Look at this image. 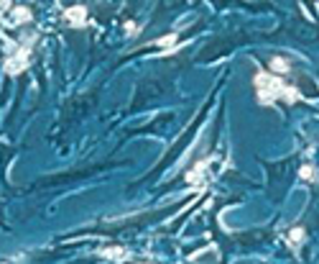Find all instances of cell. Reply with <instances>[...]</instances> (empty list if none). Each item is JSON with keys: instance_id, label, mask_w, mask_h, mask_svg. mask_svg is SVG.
Wrapping results in <instances>:
<instances>
[{"instance_id": "obj_1", "label": "cell", "mask_w": 319, "mask_h": 264, "mask_svg": "<svg viewBox=\"0 0 319 264\" xmlns=\"http://www.w3.org/2000/svg\"><path fill=\"white\" fill-rule=\"evenodd\" d=\"M255 90H258V100H261L263 106H271V103H276L279 98H283L286 103H296V100L304 98L296 87L286 85L279 75H271V72H261V75L255 77Z\"/></svg>"}, {"instance_id": "obj_2", "label": "cell", "mask_w": 319, "mask_h": 264, "mask_svg": "<svg viewBox=\"0 0 319 264\" xmlns=\"http://www.w3.org/2000/svg\"><path fill=\"white\" fill-rule=\"evenodd\" d=\"M64 18L72 23V26H82L87 21V8L84 5H72L64 10Z\"/></svg>"}, {"instance_id": "obj_3", "label": "cell", "mask_w": 319, "mask_h": 264, "mask_svg": "<svg viewBox=\"0 0 319 264\" xmlns=\"http://www.w3.org/2000/svg\"><path fill=\"white\" fill-rule=\"evenodd\" d=\"M26 64H28V52L23 49V54H16L13 59H8V62H5V69L10 72V75H18V72H23V69H26Z\"/></svg>"}, {"instance_id": "obj_4", "label": "cell", "mask_w": 319, "mask_h": 264, "mask_svg": "<svg viewBox=\"0 0 319 264\" xmlns=\"http://www.w3.org/2000/svg\"><path fill=\"white\" fill-rule=\"evenodd\" d=\"M283 239H286V244L291 246L294 252H299V249H301V244L307 241V231H304V228H291V231H288Z\"/></svg>"}, {"instance_id": "obj_5", "label": "cell", "mask_w": 319, "mask_h": 264, "mask_svg": "<svg viewBox=\"0 0 319 264\" xmlns=\"http://www.w3.org/2000/svg\"><path fill=\"white\" fill-rule=\"evenodd\" d=\"M31 21V10L28 8H13V16H10V23H28Z\"/></svg>"}, {"instance_id": "obj_6", "label": "cell", "mask_w": 319, "mask_h": 264, "mask_svg": "<svg viewBox=\"0 0 319 264\" xmlns=\"http://www.w3.org/2000/svg\"><path fill=\"white\" fill-rule=\"evenodd\" d=\"M271 69H273V75H283V72H288V62L283 59V56H273L271 59Z\"/></svg>"}, {"instance_id": "obj_7", "label": "cell", "mask_w": 319, "mask_h": 264, "mask_svg": "<svg viewBox=\"0 0 319 264\" xmlns=\"http://www.w3.org/2000/svg\"><path fill=\"white\" fill-rule=\"evenodd\" d=\"M299 174H301V180H307V182H317V169L312 164H304L299 169Z\"/></svg>"}, {"instance_id": "obj_8", "label": "cell", "mask_w": 319, "mask_h": 264, "mask_svg": "<svg viewBox=\"0 0 319 264\" xmlns=\"http://www.w3.org/2000/svg\"><path fill=\"white\" fill-rule=\"evenodd\" d=\"M174 44H176V34H169V36H161V39L156 41V47H161V49L169 52V49L174 47Z\"/></svg>"}, {"instance_id": "obj_9", "label": "cell", "mask_w": 319, "mask_h": 264, "mask_svg": "<svg viewBox=\"0 0 319 264\" xmlns=\"http://www.w3.org/2000/svg\"><path fill=\"white\" fill-rule=\"evenodd\" d=\"M102 254H105V257H125V252H123V249H118V246H115V249H105Z\"/></svg>"}, {"instance_id": "obj_10", "label": "cell", "mask_w": 319, "mask_h": 264, "mask_svg": "<svg viewBox=\"0 0 319 264\" xmlns=\"http://www.w3.org/2000/svg\"><path fill=\"white\" fill-rule=\"evenodd\" d=\"M10 10V0H0V13H8Z\"/></svg>"}, {"instance_id": "obj_11", "label": "cell", "mask_w": 319, "mask_h": 264, "mask_svg": "<svg viewBox=\"0 0 319 264\" xmlns=\"http://www.w3.org/2000/svg\"><path fill=\"white\" fill-rule=\"evenodd\" d=\"M125 28H128V34H130V36H135V23H125Z\"/></svg>"}]
</instances>
